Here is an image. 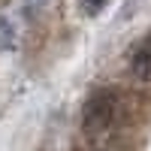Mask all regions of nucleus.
Returning a JSON list of instances; mask_svg holds the SVG:
<instances>
[{
  "instance_id": "nucleus-5",
  "label": "nucleus",
  "mask_w": 151,
  "mask_h": 151,
  "mask_svg": "<svg viewBox=\"0 0 151 151\" xmlns=\"http://www.w3.org/2000/svg\"><path fill=\"white\" fill-rule=\"evenodd\" d=\"M24 3H27V9H36V6H42L45 0H24Z\"/></svg>"
},
{
  "instance_id": "nucleus-1",
  "label": "nucleus",
  "mask_w": 151,
  "mask_h": 151,
  "mask_svg": "<svg viewBox=\"0 0 151 151\" xmlns=\"http://www.w3.org/2000/svg\"><path fill=\"white\" fill-rule=\"evenodd\" d=\"M124 118L121 97L115 91H94L82 109V133L88 139H106L118 130Z\"/></svg>"
},
{
  "instance_id": "nucleus-4",
  "label": "nucleus",
  "mask_w": 151,
  "mask_h": 151,
  "mask_svg": "<svg viewBox=\"0 0 151 151\" xmlns=\"http://www.w3.org/2000/svg\"><path fill=\"white\" fill-rule=\"evenodd\" d=\"M109 6V0H79V9L85 15H97V12H103Z\"/></svg>"
},
{
  "instance_id": "nucleus-3",
  "label": "nucleus",
  "mask_w": 151,
  "mask_h": 151,
  "mask_svg": "<svg viewBox=\"0 0 151 151\" xmlns=\"http://www.w3.org/2000/svg\"><path fill=\"white\" fill-rule=\"evenodd\" d=\"M12 42H15V30H12V24L0 15V52H3V48H12Z\"/></svg>"
},
{
  "instance_id": "nucleus-2",
  "label": "nucleus",
  "mask_w": 151,
  "mask_h": 151,
  "mask_svg": "<svg viewBox=\"0 0 151 151\" xmlns=\"http://www.w3.org/2000/svg\"><path fill=\"white\" fill-rule=\"evenodd\" d=\"M130 73H133V79H139L145 85H151V33L145 36L142 42H136L133 45V52H130Z\"/></svg>"
}]
</instances>
